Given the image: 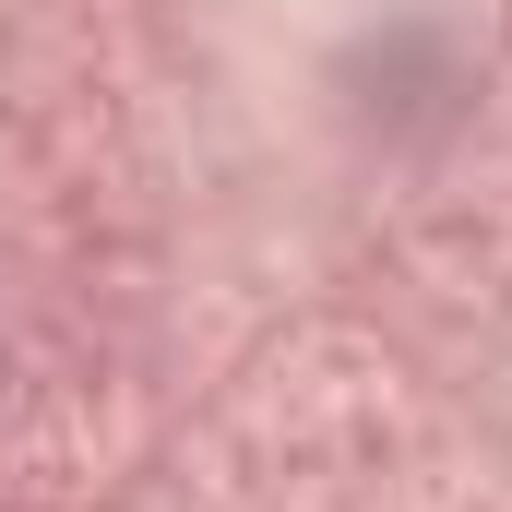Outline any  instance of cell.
Listing matches in <instances>:
<instances>
[]
</instances>
